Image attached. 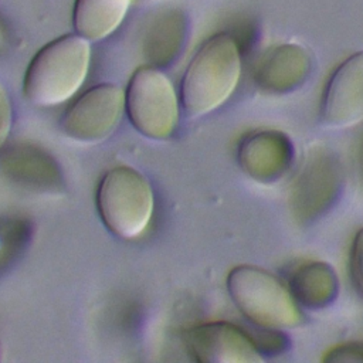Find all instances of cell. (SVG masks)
I'll list each match as a JSON object with an SVG mask.
<instances>
[{"label":"cell","instance_id":"1","mask_svg":"<svg viewBox=\"0 0 363 363\" xmlns=\"http://www.w3.org/2000/svg\"><path fill=\"white\" fill-rule=\"evenodd\" d=\"M242 71L235 38L218 33L206 40L187 65L180 85V101L190 118L207 115L234 94Z\"/></svg>","mask_w":363,"mask_h":363},{"label":"cell","instance_id":"2","mask_svg":"<svg viewBox=\"0 0 363 363\" xmlns=\"http://www.w3.org/2000/svg\"><path fill=\"white\" fill-rule=\"evenodd\" d=\"M89 43L79 34H67L45 44L27 67L26 98L37 106H55L71 99L88 75Z\"/></svg>","mask_w":363,"mask_h":363},{"label":"cell","instance_id":"3","mask_svg":"<svg viewBox=\"0 0 363 363\" xmlns=\"http://www.w3.org/2000/svg\"><path fill=\"white\" fill-rule=\"evenodd\" d=\"M227 289L238 311L257 328L285 330L303 323L302 309L289 286L259 267L233 268Z\"/></svg>","mask_w":363,"mask_h":363},{"label":"cell","instance_id":"4","mask_svg":"<svg viewBox=\"0 0 363 363\" xmlns=\"http://www.w3.org/2000/svg\"><path fill=\"white\" fill-rule=\"evenodd\" d=\"M96 207L105 227L123 240L138 238L149 225L155 196L147 179L128 166L108 170L96 190Z\"/></svg>","mask_w":363,"mask_h":363},{"label":"cell","instance_id":"5","mask_svg":"<svg viewBox=\"0 0 363 363\" xmlns=\"http://www.w3.org/2000/svg\"><path fill=\"white\" fill-rule=\"evenodd\" d=\"M125 109L133 128L150 139H167L179 122L173 84L157 68H138L125 91Z\"/></svg>","mask_w":363,"mask_h":363},{"label":"cell","instance_id":"6","mask_svg":"<svg viewBox=\"0 0 363 363\" xmlns=\"http://www.w3.org/2000/svg\"><path fill=\"white\" fill-rule=\"evenodd\" d=\"M125 109V91L115 84H99L75 99L61 118L62 132L78 142L106 139Z\"/></svg>","mask_w":363,"mask_h":363},{"label":"cell","instance_id":"7","mask_svg":"<svg viewBox=\"0 0 363 363\" xmlns=\"http://www.w3.org/2000/svg\"><path fill=\"white\" fill-rule=\"evenodd\" d=\"M320 121L330 129L363 122V51L346 58L329 78L320 104Z\"/></svg>","mask_w":363,"mask_h":363},{"label":"cell","instance_id":"8","mask_svg":"<svg viewBox=\"0 0 363 363\" xmlns=\"http://www.w3.org/2000/svg\"><path fill=\"white\" fill-rule=\"evenodd\" d=\"M186 345L200 363H259L264 360L254 339L230 322H207L186 333Z\"/></svg>","mask_w":363,"mask_h":363},{"label":"cell","instance_id":"9","mask_svg":"<svg viewBox=\"0 0 363 363\" xmlns=\"http://www.w3.org/2000/svg\"><path fill=\"white\" fill-rule=\"evenodd\" d=\"M340 184L342 174L336 159L325 152L312 155L294 183L295 214L306 221L319 217L337 197Z\"/></svg>","mask_w":363,"mask_h":363},{"label":"cell","instance_id":"10","mask_svg":"<svg viewBox=\"0 0 363 363\" xmlns=\"http://www.w3.org/2000/svg\"><path fill=\"white\" fill-rule=\"evenodd\" d=\"M241 169L259 183L278 182L291 167L294 147L286 135L262 130L245 136L237 152Z\"/></svg>","mask_w":363,"mask_h":363},{"label":"cell","instance_id":"11","mask_svg":"<svg viewBox=\"0 0 363 363\" xmlns=\"http://www.w3.org/2000/svg\"><path fill=\"white\" fill-rule=\"evenodd\" d=\"M312 69L309 51L299 44L269 48L255 68V84L268 94H286L301 86Z\"/></svg>","mask_w":363,"mask_h":363},{"label":"cell","instance_id":"12","mask_svg":"<svg viewBox=\"0 0 363 363\" xmlns=\"http://www.w3.org/2000/svg\"><path fill=\"white\" fill-rule=\"evenodd\" d=\"M288 286L301 308L313 311L330 305L339 292L333 268L322 261H312L299 267L294 271Z\"/></svg>","mask_w":363,"mask_h":363},{"label":"cell","instance_id":"13","mask_svg":"<svg viewBox=\"0 0 363 363\" xmlns=\"http://www.w3.org/2000/svg\"><path fill=\"white\" fill-rule=\"evenodd\" d=\"M129 6L130 0H75L74 28L89 41L104 40L122 24Z\"/></svg>","mask_w":363,"mask_h":363},{"label":"cell","instance_id":"14","mask_svg":"<svg viewBox=\"0 0 363 363\" xmlns=\"http://www.w3.org/2000/svg\"><path fill=\"white\" fill-rule=\"evenodd\" d=\"M149 34V47L152 50V55H159L163 58L164 48V60L172 58L170 55L174 52V50H177L184 35V20L182 14L176 11L166 13L155 21Z\"/></svg>","mask_w":363,"mask_h":363},{"label":"cell","instance_id":"15","mask_svg":"<svg viewBox=\"0 0 363 363\" xmlns=\"http://www.w3.org/2000/svg\"><path fill=\"white\" fill-rule=\"evenodd\" d=\"M350 277L363 298V228L356 234L350 250Z\"/></svg>","mask_w":363,"mask_h":363},{"label":"cell","instance_id":"16","mask_svg":"<svg viewBox=\"0 0 363 363\" xmlns=\"http://www.w3.org/2000/svg\"><path fill=\"white\" fill-rule=\"evenodd\" d=\"M325 362H363V342L336 346L328 352Z\"/></svg>","mask_w":363,"mask_h":363},{"label":"cell","instance_id":"17","mask_svg":"<svg viewBox=\"0 0 363 363\" xmlns=\"http://www.w3.org/2000/svg\"><path fill=\"white\" fill-rule=\"evenodd\" d=\"M11 121H13L11 102L4 85L0 82V147L4 145L11 130Z\"/></svg>","mask_w":363,"mask_h":363},{"label":"cell","instance_id":"18","mask_svg":"<svg viewBox=\"0 0 363 363\" xmlns=\"http://www.w3.org/2000/svg\"><path fill=\"white\" fill-rule=\"evenodd\" d=\"M41 162H44V160H43L41 157L35 156L34 160H31V167H37L38 164H41ZM21 169H24V170H18V173H20L21 176H24L26 179H28V180H31L33 176H40V172H38V170H31L30 174H28V172L26 170V169H27V163H24L23 160H21Z\"/></svg>","mask_w":363,"mask_h":363},{"label":"cell","instance_id":"19","mask_svg":"<svg viewBox=\"0 0 363 363\" xmlns=\"http://www.w3.org/2000/svg\"><path fill=\"white\" fill-rule=\"evenodd\" d=\"M357 160H359V172H360V177L363 180V138L362 142L359 145V155H357Z\"/></svg>","mask_w":363,"mask_h":363},{"label":"cell","instance_id":"20","mask_svg":"<svg viewBox=\"0 0 363 363\" xmlns=\"http://www.w3.org/2000/svg\"><path fill=\"white\" fill-rule=\"evenodd\" d=\"M0 245H1V238H0Z\"/></svg>","mask_w":363,"mask_h":363}]
</instances>
